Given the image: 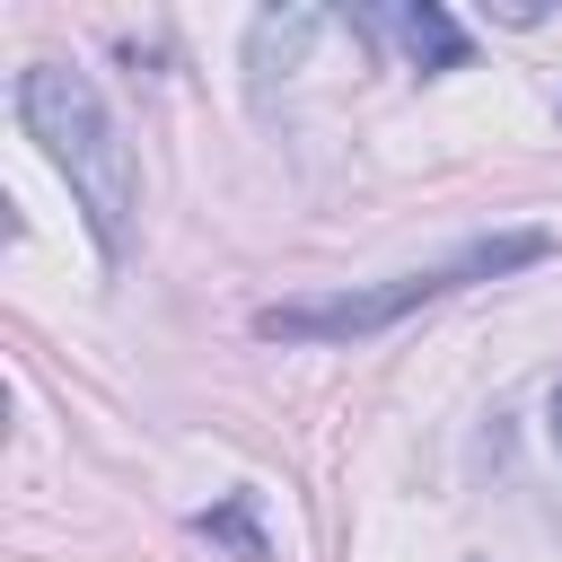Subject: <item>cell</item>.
I'll use <instances>...</instances> for the list:
<instances>
[{"label":"cell","mask_w":562,"mask_h":562,"mask_svg":"<svg viewBox=\"0 0 562 562\" xmlns=\"http://www.w3.org/2000/svg\"><path fill=\"white\" fill-rule=\"evenodd\" d=\"M202 536H220V544H237V562H263V536H255V518H246V501H228V509H211V518H202Z\"/></svg>","instance_id":"cell-4"},{"label":"cell","mask_w":562,"mask_h":562,"mask_svg":"<svg viewBox=\"0 0 562 562\" xmlns=\"http://www.w3.org/2000/svg\"><path fill=\"white\" fill-rule=\"evenodd\" d=\"M395 35H404V53H413L422 70H457V61L474 53V44H465V26H457L439 0H404V9H395Z\"/></svg>","instance_id":"cell-3"},{"label":"cell","mask_w":562,"mask_h":562,"mask_svg":"<svg viewBox=\"0 0 562 562\" xmlns=\"http://www.w3.org/2000/svg\"><path fill=\"white\" fill-rule=\"evenodd\" d=\"M18 123H26L35 149L70 176V193H79L105 263H123L132 211H140V167H132V140L114 132L97 79H88V70H61V61H26V70H18Z\"/></svg>","instance_id":"cell-1"},{"label":"cell","mask_w":562,"mask_h":562,"mask_svg":"<svg viewBox=\"0 0 562 562\" xmlns=\"http://www.w3.org/2000/svg\"><path fill=\"white\" fill-rule=\"evenodd\" d=\"M553 448H562V386H553Z\"/></svg>","instance_id":"cell-5"},{"label":"cell","mask_w":562,"mask_h":562,"mask_svg":"<svg viewBox=\"0 0 562 562\" xmlns=\"http://www.w3.org/2000/svg\"><path fill=\"white\" fill-rule=\"evenodd\" d=\"M536 255H544L536 228H518V237H483V246H465L457 263H439V272H404V281H386V290L281 299V307L255 316V334H263V342H360V334H378V325H395V316H413V307H430V299L483 281V272H509V263H536Z\"/></svg>","instance_id":"cell-2"}]
</instances>
